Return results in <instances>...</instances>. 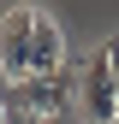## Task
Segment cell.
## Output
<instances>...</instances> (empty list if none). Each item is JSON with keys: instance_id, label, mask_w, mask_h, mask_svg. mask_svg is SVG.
Segmentation results:
<instances>
[{"instance_id": "7a4b0ae2", "label": "cell", "mask_w": 119, "mask_h": 124, "mask_svg": "<svg viewBox=\"0 0 119 124\" xmlns=\"http://www.w3.org/2000/svg\"><path fill=\"white\" fill-rule=\"evenodd\" d=\"M12 106H18V112H30V118H60L71 106V77L60 71V77H30V83H12V95H6Z\"/></svg>"}, {"instance_id": "3957f363", "label": "cell", "mask_w": 119, "mask_h": 124, "mask_svg": "<svg viewBox=\"0 0 119 124\" xmlns=\"http://www.w3.org/2000/svg\"><path fill=\"white\" fill-rule=\"evenodd\" d=\"M78 95H83V112H89V124H113V118H119V77H113V59H107V47L89 59V71H83Z\"/></svg>"}, {"instance_id": "5b68a950", "label": "cell", "mask_w": 119, "mask_h": 124, "mask_svg": "<svg viewBox=\"0 0 119 124\" xmlns=\"http://www.w3.org/2000/svg\"><path fill=\"white\" fill-rule=\"evenodd\" d=\"M113 124H119V118H113Z\"/></svg>"}, {"instance_id": "277c9868", "label": "cell", "mask_w": 119, "mask_h": 124, "mask_svg": "<svg viewBox=\"0 0 119 124\" xmlns=\"http://www.w3.org/2000/svg\"><path fill=\"white\" fill-rule=\"evenodd\" d=\"M66 71V36L48 12H36V47H30V77H60Z\"/></svg>"}, {"instance_id": "6da1fadb", "label": "cell", "mask_w": 119, "mask_h": 124, "mask_svg": "<svg viewBox=\"0 0 119 124\" xmlns=\"http://www.w3.org/2000/svg\"><path fill=\"white\" fill-rule=\"evenodd\" d=\"M30 47H36V6H12L0 24V65L12 83H30Z\"/></svg>"}]
</instances>
